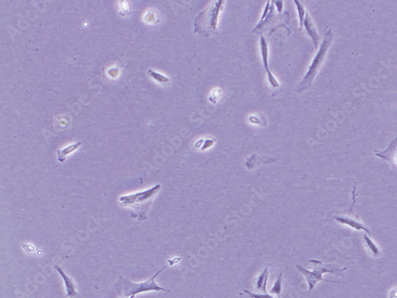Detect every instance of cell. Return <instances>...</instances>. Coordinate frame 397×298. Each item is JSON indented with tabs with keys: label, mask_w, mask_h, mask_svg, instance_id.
Masks as SVG:
<instances>
[{
	"label": "cell",
	"mask_w": 397,
	"mask_h": 298,
	"mask_svg": "<svg viewBox=\"0 0 397 298\" xmlns=\"http://www.w3.org/2000/svg\"><path fill=\"white\" fill-rule=\"evenodd\" d=\"M161 188V185L157 184L146 190L133 193L130 195H122L119 199V203L122 207L130 210V216L132 218L138 220H146L148 211Z\"/></svg>",
	"instance_id": "6da1fadb"
},
{
	"label": "cell",
	"mask_w": 397,
	"mask_h": 298,
	"mask_svg": "<svg viewBox=\"0 0 397 298\" xmlns=\"http://www.w3.org/2000/svg\"><path fill=\"white\" fill-rule=\"evenodd\" d=\"M226 2L214 1L204 9L194 22V32L201 36H209L216 31L219 16L224 11Z\"/></svg>",
	"instance_id": "7a4b0ae2"
},
{
	"label": "cell",
	"mask_w": 397,
	"mask_h": 298,
	"mask_svg": "<svg viewBox=\"0 0 397 298\" xmlns=\"http://www.w3.org/2000/svg\"><path fill=\"white\" fill-rule=\"evenodd\" d=\"M167 266L163 267L162 269L156 272L151 279H149L145 282L134 283L129 280V279L120 276V279L115 283V290L117 292V294L120 298H126L133 297L135 298L136 294H141V293H146L150 291H166L170 293V290H166L165 288L161 287L156 284L155 281L156 277L158 276L163 270H165Z\"/></svg>",
	"instance_id": "3957f363"
},
{
	"label": "cell",
	"mask_w": 397,
	"mask_h": 298,
	"mask_svg": "<svg viewBox=\"0 0 397 298\" xmlns=\"http://www.w3.org/2000/svg\"><path fill=\"white\" fill-rule=\"evenodd\" d=\"M333 33L331 30H328L324 34V40L322 42L321 46L319 47L316 55L313 59L312 62L308 67L306 75L304 76V79L300 81V83L295 87V91L297 93H302L304 91H307L310 88L312 85L313 80L315 79L317 74L319 72L322 64L324 62L328 50L330 49V45L332 43Z\"/></svg>",
	"instance_id": "277c9868"
},
{
	"label": "cell",
	"mask_w": 397,
	"mask_h": 298,
	"mask_svg": "<svg viewBox=\"0 0 397 298\" xmlns=\"http://www.w3.org/2000/svg\"><path fill=\"white\" fill-rule=\"evenodd\" d=\"M309 262L314 265V269H313L312 271L307 270L306 268H304V266H300V265H296V268L301 273L302 275L306 278L310 291H311L315 288L317 283L319 282V281L337 282V281H330V280H325L323 278V275L325 273L343 272V270H346V267L343 268V269H339V268L334 266V265L324 264L323 262L319 261L316 259H311Z\"/></svg>",
	"instance_id": "5b68a950"
},
{
	"label": "cell",
	"mask_w": 397,
	"mask_h": 298,
	"mask_svg": "<svg viewBox=\"0 0 397 298\" xmlns=\"http://www.w3.org/2000/svg\"><path fill=\"white\" fill-rule=\"evenodd\" d=\"M260 54H261V57H262L263 65H264L265 71H266V73H267L269 83H270V84L272 85V86H274L275 88L276 87H278V86H280V84H279L277 80L274 77V75L271 73V71H270L269 68V64H268V60H269V59H268V56H269L268 44L267 41H266L265 37H263V36L260 37Z\"/></svg>",
	"instance_id": "8992f818"
},
{
	"label": "cell",
	"mask_w": 397,
	"mask_h": 298,
	"mask_svg": "<svg viewBox=\"0 0 397 298\" xmlns=\"http://www.w3.org/2000/svg\"><path fill=\"white\" fill-rule=\"evenodd\" d=\"M354 202H355V201H354ZM354 204L352 205V207H353ZM352 207L349 214H346L345 216H336L335 220L339 221L341 224H343V225H349V226L354 228L356 230H363V231H365L369 233V230L368 228L361 222L358 216H354L353 210H352Z\"/></svg>",
	"instance_id": "52a82bcc"
},
{
	"label": "cell",
	"mask_w": 397,
	"mask_h": 298,
	"mask_svg": "<svg viewBox=\"0 0 397 298\" xmlns=\"http://www.w3.org/2000/svg\"><path fill=\"white\" fill-rule=\"evenodd\" d=\"M376 156L388 160L393 167L397 168V137L390 143L389 148L384 151H376Z\"/></svg>",
	"instance_id": "ba28073f"
},
{
	"label": "cell",
	"mask_w": 397,
	"mask_h": 298,
	"mask_svg": "<svg viewBox=\"0 0 397 298\" xmlns=\"http://www.w3.org/2000/svg\"><path fill=\"white\" fill-rule=\"evenodd\" d=\"M54 268L58 271L59 275H61L63 279L64 282H65V289H66V296L69 298H75L76 297H80L78 293L76 291V286L73 283L72 279H70L69 277L68 276L62 268L58 265H54Z\"/></svg>",
	"instance_id": "9c48e42d"
},
{
	"label": "cell",
	"mask_w": 397,
	"mask_h": 298,
	"mask_svg": "<svg viewBox=\"0 0 397 298\" xmlns=\"http://www.w3.org/2000/svg\"><path fill=\"white\" fill-rule=\"evenodd\" d=\"M304 26V28L306 29L307 33H308V36L312 40L315 49H318L319 41H320V37H319V33L317 32L315 25L313 23L312 19H311L310 15L308 13H306V15H305Z\"/></svg>",
	"instance_id": "30bf717a"
},
{
	"label": "cell",
	"mask_w": 397,
	"mask_h": 298,
	"mask_svg": "<svg viewBox=\"0 0 397 298\" xmlns=\"http://www.w3.org/2000/svg\"><path fill=\"white\" fill-rule=\"evenodd\" d=\"M269 273L268 266L265 268V270L259 275V278L257 279L256 288L257 290L261 292V293H267L266 287H267L268 279H269Z\"/></svg>",
	"instance_id": "8fae6325"
},
{
	"label": "cell",
	"mask_w": 397,
	"mask_h": 298,
	"mask_svg": "<svg viewBox=\"0 0 397 298\" xmlns=\"http://www.w3.org/2000/svg\"><path fill=\"white\" fill-rule=\"evenodd\" d=\"M274 2H267L266 3V6H265V11H264V13H263L262 17L260 18V22H259V25L257 26L256 28L254 29L253 32H255V31L257 30H259V29L261 28L262 26H265V24L267 23L268 21H269V17H271L272 16H273V11H274Z\"/></svg>",
	"instance_id": "7c38bea8"
},
{
	"label": "cell",
	"mask_w": 397,
	"mask_h": 298,
	"mask_svg": "<svg viewBox=\"0 0 397 298\" xmlns=\"http://www.w3.org/2000/svg\"><path fill=\"white\" fill-rule=\"evenodd\" d=\"M81 145V142H77L73 145H69L65 149H61V150H57V159H58L59 162H65L66 156L72 153V151H76V149H78Z\"/></svg>",
	"instance_id": "4fadbf2b"
},
{
	"label": "cell",
	"mask_w": 397,
	"mask_h": 298,
	"mask_svg": "<svg viewBox=\"0 0 397 298\" xmlns=\"http://www.w3.org/2000/svg\"><path fill=\"white\" fill-rule=\"evenodd\" d=\"M364 240H365V246H366L368 250H369L372 255H373V256H375V257L379 256V255H380L379 249H378V247L376 246L375 244H374L366 235H364Z\"/></svg>",
	"instance_id": "5bb4252c"
},
{
	"label": "cell",
	"mask_w": 397,
	"mask_h": 298,
	"mask_svg": "<svg viewBox=\"0 0 397 298\" xmlns=\"http://www.w3.org/2000/svg\"><path fill=\"white\" fill-rule=\"evenodd\" d=\"M282 273H280L279 276H278L276 281L274 283V286L272 288V290H270V294H275V295H277V296H279V295H280V294H281V292H282Z\"/></svg>",
	"instance_id": "9a60e30c"
},
{
	"label": "cell",
	"mask_w": 397,
	"mask_h": 298,
	"mask_svg": "<svg viewBox=\"0 0 397 298\" xmlns=\"http://www.w3.org/2000/svg\"><path fill=\"white\" fill-rule=\"evenodd\" d=\"M295 2V4L296 5V9H297L298 11V15H299V19H300V29L303 28L304 27V18H305V15H306V12H305V9H304V5L302 4L301 2L300 1H298V0H295L294 1Z\"/></svg>",
	"instance_id": "2e32d148"
},
{
	"label": "cell",
	"mask_w": 397,
	"mask_h": 298,
	"mask_svg": "<svg viewBox=\"0 0 397 298\" xmlns=\"http://www.w3.org/2000/svg\"><path fill=\"white\" fill-rule=\"evenodd\" d=\"M149 74L152 76L154 80H157L158 82L167 83L170 81V79L166 77V76H162L161 74L157 73V72L153 71V70H149Z\"/></svg>",
	"instance_id": "e0dca14e"
},
{
	"label": "cell",
	"mask_w": 397,
	"mask_h": 298,
	"mask_svg": "<svg viewBox=\"0 0 397 298\" xmlns=\"http://www.w3.org/2000/svg\"><path fill=\"white\" fill-rule=\"evenodd\" d=\"M244 293L247 294L248 296L251 298H276L272 296L268 293H251V292L248 291V290H244Z\"/></svg>",
	"instance_id": "ac0fdd59"
},
{
	"label": "cell",
	"mask_w": 397,
	"mask_h": 298,
	"mask_svg": "<svg viewBox=\"0 0 397 298\" xmlns=\"http://www.w3.org/2000/svg\"><path fill=\"white\" fill-rule=\"evenodd\" d=\"M275 4L276 5V8H277L278 11H279V12H281V9H282L283 7V2H275Z\"/></svg>",
	"instance_id": "d6986e66"
},
{
	"label": "cell",
	"mask_w": 397,
	"mask_h": 298,
	"mask_svg": "<svg viewBox=\"0 0 397 298\" xmlns=\"http://www.w3.org/2000/svg\"><path fill=\"white\" fill-rule=\"evenodd\" d=\"M133 298V297H130V298Z\"/></svg>",
	"instance_id": "ffe728a7"
}]
</instances>
